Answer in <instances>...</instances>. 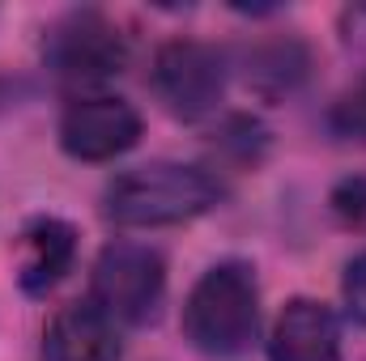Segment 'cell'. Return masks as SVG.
I'll use <instances>...</instances> for the list:
<instances>
[{
	"label": "cell",
	"mask_w": 366,
	"mask_h": 361,
	"mask_svg": "<svg viewBox=\"0 0 366 361\" xmlns=\"http://www.w3.org/2000/svg\"><path fill=\"white\" fill-rule=\"evenodd\" d=\"M226 187L200 166L183 162H145L107 183L102 213L115 225L128 230H154V225H183L192 217H204L217 208Z\"/></svg>",
	"instance_id": "6da1fadb"
},
{
	"label": "cell",
	"mask_w": 366,
	"mask_h": 361,
	"mask_svg": "<svg viewBox=\"0 0 366 361\" xmlns=\"http://www.w3.org/2000/svg\"><path fill=\"white\" fill-rule=\"evenodd\" d=\"M183 336L196 353L217 361L243 357L260 336V285L243 260L204 272L183 302Z\"/></svg>",
	"instance_id": "7a4b0ae2"
},
{
	"label": "cell",
	"mask_w": 366,
	"mask_h": 361,
	"mask_svg": "<svg viewBox=\"0 0 366 361\" xmlns=\"http://www.w3.org/2000/svg\"><path fill=\"white\" fill-rule=\"evenodd\" d=\"M43 64L64 86H102L128 64V43L119 26L98 9H73L56 17L43 34Z\"/></svg>",
	"instance_id": "3957f363"
},
{
	"label": "cell",
	"mask_w": 366,
	"mask_h": 361,
	"mask_svg": "<svg viewBox=\"0 0 366 361\" xmlns=\"http://www.w3.org/2000/svg\"><path fill=\"white\" fill-rule=\"evenodd\" d=\"M167 293V264L145 243H107L90 272V302L111 319L141 327L158 315Z\"/></svg>",
	"instance_id": "277c9868"
},
{
	"label": "cell",
	"mask_w": 366,
	"mask_h": 361,
	"mask_svg": "<svg viewBox=\"0 0 366 361\" xmlns=\"http://www.w3.org/2000/svg\"><path fill=\"white\" fill-rule=\"evenodd\" d=\"M154 93L183 123L213 115L226 93V56L200 39H171L154 56Z\"/></svg>",
	"instance_id": "5b68a950"
},
{
	"label": "cell",
	"mask_w": 366,
	"mask_h": 361,
	"mask_svg": "<svg viewBox=\"0 0 366 361\" xmlns=\"http://www.w3.org/2000/svg\"><path fill=\"white\" fill-rule=\"evenodd\" d=\"M141 141V115L132 102L90 93L73 98L60 115V149L77 162H111Z\"/></svg>",
	"instance_id": "8992f818"
},
{
	"label": "cell",
	"mask_w": 366,
	"mask_h": 361,
	"mask_svg": "<svg viewBox=\"0 0 366 361\" xmlns=\"http://www.w3.org/2000/svg\"><path fill=\"white\" fill-rule=\"evenodd\" d=\"M269 361H341V323L332 306L315 298L285 302L269 336Z\"/></svg>",
	"instance_id": "52a82bcc"
},
{
	"label": "cell",
	"mask_w": 366,
	"mask_h": 361,
	"mask_svg": "<svg viewBox=\"0 0 366 361\" xmlns=\"http://www.w3.org/2000/svg\"><path fill=\"white\" fill-rule=\"evenodd\" d=\"M43 357L47 361H119V332L94 302H69L47 323Z\"/></svg>",
	"instance_id": "ba28073f"
},
{
	"label": "cell",
	"mask_w": 366,
	"mask_h": 361,
	"mask_svg": "<svg viewBox=\"0 0 366 361\" xmlns=\"http://www.w3.org/2000/svg\"><path fill=\"white\" fill-rule=\"evenodd\" d=\"M77 260V230L60 217H34L21 230V255L17 280L26 293H47L64 280V272Z\"/></svg>",
	"instance_id": "9c48e42d"
},
{
	"label": "cell",
	"mask_w": 366,
	"mask_h": 361,
	"mask_svg": "<svg viewBox=\"0 0 366 361\" xmlns=\"http://www.w3.org/2000/svg\"><path fill=\"white\" fill-rule=\"evenodd\" d=\"M239 68H243L247 90H256L260 98H285V93H294L307 81V73H311V51H307L298 39L277 34V39L252 43V47L239 56Z\"/></svg>",
	"instance_id": "30bf717a"
},
{
	"label": "cell",
	"mask_w": 366,
	"mask_h": 361,
	"mask_svg": "<svg viewBox=\"0 0 366 361\" xmlns=\"http://www.w3.org/2000/svg\"><path fill=\"white\" fill-rule=\"evenodd\" d=\"M328 128H332L341 141L366 145V77L354 86V90H345L337 102H332V111H328Z\"/></svg>",
	"instance_id": "8fae6325"
},
{
	"label": "cell",
	"mask_w": 366,
	"mask_h": 361,
	"mask_svg": "<svg viewBox=\"0 0 366 361\" xmlns=\"http://www.w3.org/2000/svg\"><path fill=\"white\" fill-rule=\"evenodd\" d=\"M332 213L341 225L350 230H366V175H354V179H341L332 187Z\"/></svg>",
	"instance_id": "7c38bea8"
},
{
	"label": "cell",
	"mask_w": 366,
	"mask_h": 361,
	"mask_svg": "<svg viewBox=\"0 0 366 361\" xmlns=\"http://www.w3.org/2000/svg\"><path fill=\"white\" fill-rule=\"evenodd\" d=\"M341 293H345V306H350V315L366 323V251L358 260H350V268H345V280H341Z\"/></svg>",
	"instance_id": "4fadbf2b"
},
{
	"label": "cell",
	"mask_w": 366,
	"mask_h": 361,
	"mask_svg": "<svg viewBox=\"0 0 366 361\" xmlns=\"http://www.w3.org/2000/svg\"><path fill=\"white\" fill-rule=\"evenodd\" d=\"M341 43L358 64H366V4H354L341 13Z\"/></svg>",
	"instance_id": "5bb4252c"
}]
</instances>
